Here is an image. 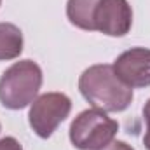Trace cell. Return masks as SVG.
<instances>
[{
    "instance_id": "obj_1",
    "label": "cell",
    "mask_w": 150,
    "mask_h": 150,
    "mask_svg": "<svg viewBox=\"0 0 150 150\" xmlns=\"http://www.w3.org/2000/svg\"><path fill=\"white\" fill-rule=\"evenodd\" d=\"M79 91L87 103L103 112H124L133 101V89L113 72L112 65H93L79 79Z\"/></svg>"
},
{
    "instance_id": "obj_2",
    "label": "cell",
    "mask_w": 150,
    "mask_h": 150,
    "mask_svg": "<svg viewBox=\"0 0 150 150\" xmlns=\"http://www.w3.org/2000/svg\"><path fill=\"white\" fill-rule=\"evenodd\" d=\"M42 79V68L35 61H16L0 77V103L9 110L32 105L40 91Z\"/></svg>"
},
{
    "instance_id": "obj_3",
    "label": "cell",
    "mask_w": 150,
    "mask_h": 150,
    "mask_svg": "<svg viewBox=\"0 0 150 150\" xmlns=\"http://www.w3.org/2000/svg\"><path fill=\"white\" fill-rule=\"evenodd\" d=\"M119 133V122L100 108L80 112L70 124V142L79 150H100Z\"/></svg>"
},
{
    "instance_id": "obj_4",
    "label": "cell",
    "mask_w": 150,
    "mask_h": 150,
    "mask_svg": "<svg viewBox=\"0 0 150 150\" xmlns=\"http://www.w3.org/2000/svg\"><path fill=\"white\" fill-rule=\"evenodd\" d=\"M72 112V100L65 93H44L30 107L28 122L38 138L47 140Z\"/></svg>"
},
{
    "instance_id": "obj_5",
    "label": "cell",
    "mask_w": 150,
    "mask_h": 150,
    "mask_svg": "<svg viewBox=\"0 0 150 150\" xmlns=\"http://www.w3.org/2000/svg\"><path fill=\"white\" fill-rule=\"evenodd\" d=\"M133 26V9L127 0H100L94 9V32L124 37Z\"/></svg>"
},
{
    "instance_id": "obj_6",
    "label": "cell",
    "mask_w": 150,
    "mask_h": 150,
    "mask_svg": "<svg viewBox=\"0 0 150 150\" xmlns=\"http://www.w3.org/2000/svg\"><path fill=\"white\" fill-rule=\"evenodd\" d=\"M115 75L131 89L150 86V49L133 47L124 51L113 61Z\"/></svg>"
},
{
    "instance_id": "obj_7",
    "label": "cell",
    "mask_w": 150,
    "mask_h": 150,
    "mask_svg": "<svg viewBox=\"0 0 150 150\" xmlns=\"http://www.w3.org/2000/svg\"><path fill=\"white\" fill-rule=\"evenodd\" d=\"M100 0H68L67 18L68 21L86 32H94V9Z\"/></svg>"
},
{
    "instance_id": "obj_8",
    "label": "cell",
    "mask_w": 150,
    "mask_h": 150,
    "mask_svg": "<svg viewBox=\"0 0 150 150\" xmlns=\"http://www.w3.org/2000/svg\"><path fill=\"white\" fill-rule=\"evenodd\" d=\"M23 52V32L12 23H0V61L19 58Z\"/></svg>"
},
{
    "instance_id": "obj_9",
    "label": "cell",
    "mask_w": 150,
    "mask_h": 150,
    "mask_svg": "<svg viewBox=\"0 0 150 150\" xmlns=\"http://www.w3.org/2000/svg\"><path fill=\"white\" fill-rule=\"evenodd\" d=\"M0 150H23V147L14 136H5L0 140Z\"/></svg>"
},
{
    "instance_id": "obj_10",
    "label": "cell",
    "mask_w": 150,
    "mask_h": 150,
    "mask_svg": "<svg viewBox=\"0 0 150 150\" xmlns=\"http://www.w3.org/2000/svg\"><path fill=\"white\" fill-rule=\"evenodd\" d=\"M100 150H134V149H133L131 145H127L126 142H119V140L115 142V140H113V142H110L107 147H103V149H100Z\"/></svg>"
},
{
    "instance_id": "obj_11",
    "label": "cell",
    "mask_w": 150,
    "mask_h": 150,
    "mask_svg": "<svg viewBox=\"0 0 150 150\" xmlns=\"http://www.w3.org/2000/svg\"><path fill=\"white\" fill-rule=\"evenodd\" d=\"M143 119H145V124H147V133H145L143 140H150V100L143 107Z\"/></svg>"
},
{
    "instance_id": "obj_12",
    "label": "cell",
    "mask_w": 150,
    "mask_h": 150,
    "mask_svg": "<svg viewBox=\"0 0 150 150\" xmlns=\"http://www.w3.org/2000/svg\"><path fill=\"white\" fill-rule=\"evenodd\" d=\"M143 145H145L147 150H150V140H143Z\"/></svg>"
},
{
    "instance_id": "obj_13",
    "label": "cell",
    "mask_w": 150,
    "mask_h": 150,
    "mask_svg": "<svg viewBox=\"0 0 150 150\" xmlns=\"http://www.w3.org/2000/svg\"><path fill=\"white\" fill-rule=\"evenodd\" d=\"M0 131H2V124H0Z\"/></svg>"
},
{
    "instance_id": "obj_14",
    "label": "cell",
    "mask_w": 150,
    "mask_h": 150,
    "mask_svg": "<svg viewBox=\"0 0 150 150\" xmlns=\"http://www.w3.org/2000/svg\"><path fill=\"white\" fill-rule=\"evenodd\" d=\"M0 4H2V0H0Z\"/></svg>"
}]
</instances>
